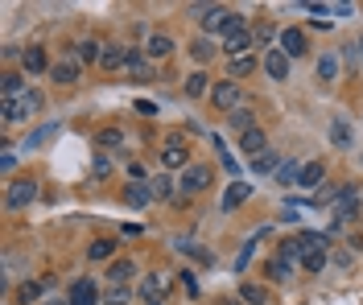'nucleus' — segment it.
Here are the masks:
<instances>
[{
  "mask_svg": "<svg viewBox=\"0 0 363 305\" xmlns=\"http://www.w3.org/2000/svg\"><path fill=\"white\" fill-rule=\"evenodd\" d=\"M360 58H363V42H360Z\"/></svg>",
  "mask_w": 363,
  "mask_h": 305,
  "instance_id": "50",
  "label": "nucleus"
},
{
  "mask_svg": "<svg viewBox=\"0 0 363 305\" xmlns=\"http://www.w3.org/2000/svg\"><path fill=\"white\" fill-rule=\"evenodd\" d=\"M50 78H54V82H75V78H79V58L54 62V67H50Z\"/></svg>",
  "mask_w": 363,
  "mask_h": 305,
  "instance_id": "15",
  "label": "nucleus"
},
{
  "mask_svg": "<svg viewBox=\"0 0 363 305\" xmlns=\"http://www.w3.org/2000/svg\"><path fill=\"white\" fill-rule=\"evenodd\" d=\"M33 198H37V182H33V177H17V182H8L4 207H8V211H21V207H29Z\"/></svg>",
  "mask_w": 363,
  "mask_h": 305,
  "instance_id": "2",
  "label": "nucleus"
},
{
  "mask_svg": "<svg viewBox=\"0 0 363 305\" xmlns=\"http://www.w3.org/2000/svg\"><path fill=\"white\" fill-rule=\"evenodd\" d=\"M206 87H211V78L198 75V71L186 78V95H190V99H202V95H206Z\"/></svg>",
  "mask_w": 363,
  "mask_h": 305,
  "instance_id": "32",
  "label": "nucleus"
},
{
  "mask_svg": "<svg viewBox=\"0 0 363 305\" xmlns=\"http://www.w3.org/2000/svg\"><path fill=\"white\" fill-rule=\"evenodd\" d=\"M0 87H4V99H21L25 95V78L17 75V71H8V75L0 78Z\"/></svg>",
  "mask_w": 363,
  "mask_h": 305,
  "instance_id": "21",
  "label": "nucleus"
},
{
  "mask_svg": "<svg viewBox=\"0 0 363 305\" xmlns=\"http://www.w3.org/2000/svg\"><path fill=\"white\" fill-rule=\"evenodd\" d=\"M58 137V124H42L37 132H29V141H25V149H42V145H50Z\"/></svg>",
  "mask_w": 363,
  "mask_h": 305,
  "instance_id": "18",
  "label": "nucleus"
},
{
  "mask_svg": "<svg viewBox=\"0 0 363 305\" xmlns=\"http://www.w3.org/2000/svg\"><path fill=\"white\" fill-rule=\"evenodd\" d=\"M219 50H215V42L211 37H194L190 42V58H198V62H206V58H215Z\"/></svg>",
  "mask_w": 363,
  "mask_h": 305,
  "instance_id": "23",
  "label": "nucleus"
},
{
  "mask_svg": "<svg viewBox=\"0 0 363 305\" xmlns=\"http://www.w3.org/2000/svg\"><path fill=\"white\" fill-rule=\"evenodd\" d=\"M124 145V137H120V128H103L99 137H95V149H120Z\"/></svg>",
  "mask_w": 363,
  "mask_h": 305,
  "instance_id": "34",
  "label": "nucleus"
},
{
  "mask_svg": "<svg viewBox=\"0 0 363 305\" xmlns=\"http://www.w3.org/2000/svg\"><path fill=\"white\" fill-rule=\"evenodd\" d=\"M190 12L202 21L206 33H223V37H231V33L244 29V17H240V12H227V8H206V4H198V8H190Z\"/></svg>",
  "mask_w": 363,
  "mask_h": 305,
  "instance_id": "1",
  "label": "nucleus"
},
{
  "mask_svg": "<svg viewBox=\"0 0 363 305\" xmlns=\"http://www.w3.org/2000/svg\"><path fill=\"white\" fill-rule=\"evenodd\" d=\"M330 141H335V149H351V124L347 120H335L330 124Z\"/></svg>",
  "mask_w": 363,
  "mask_h": 305,
  "instance_id": "24",
  "label": "nucleus"
},
{
  "mask_svg": "<svg viewBox=\"0 0 363 305\" xmlns=\"http://www.w3.org/2000/svg\"><path fill=\"white\" fill-rule=\"evenodd\" d=\"M112 173V161L107 157H95V177H107Z\"/></svg>",
  "mask_w": 363,
  "mask_h": 305,
  "instance_id": "43",
  "label": "nucleus"
},
{
  "mask_svg": "<svg viewBox=\"0 0 363 305\" xmlns=\"http://www.w3.org/2000/svg\"><path fill=\"white\" fill-rule=\"evenodd\" d=\"M206 186H211V169H206V165H190V169L182 173V190H186V194H202Z\"/></svg>",
  "mask_w": 363,
  "mask_h": 305,
  "instance_id": "6",
  "label": "nucleus"
},
{
  "mask_svg": "<svg viewBox=\"0 0 363 305\" xmlns=\"http://www.w3.org/2000/svg\"><path fill=\"white\" fill-rule=\"evenodd\" d=\"M124 71H128V75H132V78H141V82H149V75H153L141 50H128V67H124Z\"/></svg>",
  "mask_w": 363,
  "mask_h": 305,
  "instance_id": "16",
  "label": "nucleus"
},
{
  "mask_svg": "<svg viewBox=\"0 0 363 305\" xmlns=\"http://www.w3.org/2000/svg\"><path fill=\"white\" fill-rule=\"evenodd\" d=\"M240 149L248 152V157H260V152H269V137H265L260 128H252V132L240 137Z\"/></svg>",
  "mask_w": 363,
  "mask_h": 305,
  "instance_id": "12",
  "label": "nucleus"
},
{
  "mask_svg": "<svg viewBox=\"0 0 363 305\" xmlns=\"http://www.w3.org/2000/svg\"><path fill=\"white\" fill-rule=\"evenodd\" d=\"M149 190H153V198H170V194H174V177L161 169L157 177H149Z\"/></svg>",
  "mask_w": 363,
  "mask_h": 305,
  "instance_id": "26",
  "label": "nucleus"
},
{
  "mask_svg": "<svg viewBox=\"0 0 363 305\" xmlns=\"http://www.w3.org/2000/svg\"><path fill=\"white\" fill-rule=\"evenodd\" d=\"M21 71H25V75H42V71H46V50L29 46V50L21 54Z\"/></svg>",
  "mask_w": 363,
  "mask_h": 305,
  "instance_id": "14",
  "label": "nucleus"
},
{
  "mask_svg": "<svg viewBox=\"0 0 363 305\" xmlns=\"http://www.w3.org/2000/svg\"><path fill=\"white\" fill-rule=\"evenodd\" d=\"M272 33H276L272 25H260V29H256V46H265V42H272Z\"/></svg>",
  "mask_w": 363,
  "mask_h": 305,
  "instance_id": "44",
  "label": "nucleus"
},
{
  "mask_svg": "<svg viewBox=\"0 0 363 305\" xmlns=\"http://www.w3.org/2000/svg\"><path fill=\"white\" fill-rule=\"evenodd\" d=\"M335 75H339V54L326 50V54L318 58V78H322V82H335Z\"/></svg>",
  "mask_w": 363,
  "mask_h": 305,
  "instance_id": "20",
  "label": "nucleus"
},
{
  "mask_svg": "<svg viewBox=\"0 0 363 305\" xmlns=\"http://www.w3.org/2000/svg\"><path fill=\"white\" fill-rule=\"evenodd\" d=\"M46 305H71V297H62V302H46Z\"/></svg>",
  "mask_w": 363,
  "mask_h": 305,
  "instance_id": "48",
  "label": "nucleus"
},
{
  "mask_svg": "<svg viewBox=\"0 0 363 305\" xmlns=\"http://www.w3.org/2000/svg\"><path fill=\"white\" fill-rule=\"evenodd\" d=\"M240 293H244L248 305H265V289H260V285H240Z\"/></svg>",
  "mask_w": 363,
  "mask_h": 305,
  "instance_id": "40",
  "label": "nucleus"
},
{
  "mask_svg": "<svg viewBox=\"0 0 363 305\" xmlns=\"http://www.w3.org/2000/svg\"><path fill=\"white\" fill-rule=\"evenodd\" d=\"M12 165H17V157H12V152H4V157H0V169H4V173H12Z\"/></svg>",
  "mask_w": 363,
  "mask_h": 305,
  "instance_id": "45",
  "label": "nucleus"
},
{
  "mask_svg": "<svg viewBox=\"0 0 363 305\" xmlns=\"http://www.w3.org/2000/svg\"><path fill=\"white\" fill-rule=\"evenodd\" d=\"M248 198H252V186H248V182H231L227 194H223V211H236V207H244Z\"/></svg>",
  "mask_w": 363,
  "mask_h": 305,
  "instance_id": "9",
  "label": "nucleus"
},
{
  "mask_svg": "<svg viewBox=\"0 0 363 305\" xmlns=\"http://www.w3.org/2000/svg\"><path fill=\"white\" fill-rule=\"evenodd\" d=\"M252 169H256V173H272V177H276L281 157H276V152H260V157H252Z\"/></svg>",
  "mask_w": 363,
  "mask_h": 305,
  "instance_id": "28",
  "label": "nucleus"
},
{
  "mask_svg": "<svg viewBox=\"0 0 363 305\" xmlns=\"http://www.w3.org/2000/svg\"><path fill=\"white\" fill-rule=\"evenodd\" d=\"M211 99H215V107H219V112H227V116H231V112L240 107V82H231V78L215 82V87H211Z\"/></svg>",
  "mask_w": 363,
  "mask_h": 305,
  "instance_id": "3",
  "label": "nucleus"
},
{
  "mask_svg": "<svg viewBox=\"0 0 363 305\" xmlns=\"http://www.w3.org/2000/svg\"><path fill=\"white\" fill-rule=\"evenodd\" d=\"M265 75L276 78V82L289 78V54H285V50H269V54H265Z\"/></svg>",
  "mask_w": 363,
  "mask_h": 305,
  "instance_id": "7",
  "label": "nucleus"
},
{
  "mask_svg": "<svg viewBox=\"0 0 363 305\" xmlns=\"http://www.w3.org/2000/svg\"><path fill=\"white\" fill-rule=\"evenodd\" d=\"M301 268H306V272H322V268H326V252H306V256H301Z\"/></svg>",
  "mask_w": 363,
  "mask_h": 305,
  "instance_id": "37",
  "label": "nucleus"
},
{
  "mask_svg": "<svg viewBox=\"0 0 363 305\" xmlns=\"http://www.w3.org/2000/svg\"><path fill=\"white\" fill-rule=\"evenodd\" d=\"M227 305H244V302H227Z\"/></svg>",
  "mask_w": 363,
  "mask_h": 305,
  "instance_id": "49",
  "label": "nucleus"
},
{
  "mask_svg": "<svg viewBox=\"0 0 363 305\" xmlns=\"http://www.w3.org/2000/svg\"><path fill=\"white\" fill-rule=\"evenodd\" d=\"M301 256H306L301 239H285V243L276 247V260H281V264H293V260H301Z\"/></svg>",
  "mask_w": 363,
  "mask_h": 305,
  "instance_id": "19",
  "label": "nucleus"
},
{
  "mask_svg": "<svg viewBox=\"0 0 363 305\" xmlns=\"http://www.w3.org/2000/svg\"><path fill=\"white\" fill-rule=\"evenodd\" d=\"M67 297H71V305H95V302H99V293H95V281H75Z\"/></svg>",
  "mask_w": 363,
  "mask_h": 305,
  "instance_id": "10",
  "label": "nucleus"
},
{
  "mask_svg": "<svg viewBox=\"0 0 363 305\" xmlns=\"http://www.w3.org/2000/svg\"><path fill=\"white\" fill-rule=\"evenodd\" d=\"M42 107H46L42 91H25V95H21V112H25V120H29V116H37Z\"/></svg>",
  "mask_w": 363,
  "mask_h": 305,
  "instance_id": "29",
  "label": "nucleus"
},
{
  "mask_svg": "<svg viewBox=\"0 0 363 305\" xmlns=\"http://www.w3.org/2000/svg\"><path fill=\"white\" fill-rule=\"evenodd\" d=\"M99 67H103V71H120V67H128V50H124V46H103Z\"/></svg>",
  "mask_w": 363,
  "mask_h": 305,
  "instance_id": "13",
  "label": "nucleus"
},
{
  "mask_svg": "<svg viewBox=\"0 0 363 305\" xmlns=\"http://www.w3.org/2000/svg\"><path fill=\"white\" fill-rule=\"evenodd\" d=\"M360 215V190L355 186H339V198H335V219L339 223H347V219H355Z\"/></svg>",
  "mask_w": 363,
  "mask_h": 305,
  "instance_id": "4",
  "label": "nucleus"
},
{
  "mask_svg": "<svg viewBox=\"0 0 363 305\" xmlns=\"http://www.w3.org/2000/svg\"><path fill=\"white\" fill-rule=\"evenodd\" d=\"M322 177H326V165H322V161H310V165H301L297 186H301V190H318V186H322Z\"/></svg>",
  "mask_w": 363,
  "mask_h": 305,
  "instance_id": "8",
  "label": "nucleus"
},
{
  "mask_svg": "<svg viewBox=\"0 0 363 305\" xmlns=\"http://www.w3.org/2000/svg\"><path fill=\"white\" fill-rule=\"evenodd\" d=\"M124 198H128V207H145V202L153 198V190H149V186H141V182H128Z\"/></svg>",
  "mask_w": 363,
  "mask_h": 305,
  "instance_id": "27",
  "label": "nucleus"
},
{
  "mask_svg": "<svg viewBox=\"0 0 363 305\" xmlns=\"http://www.w3.org/2000/svg\"><path fill=\"white\" fill-rule=\"evenodd\" d=\"M182 281H186V293H198V281H194V272H182Z\"/></svg>",
  "mask_w": 363,
  "mask_h": 305,
  "instance_id": "47",
  "label": "nucleus"
},
{
  "mask_svg": "<svg viewBox=\"0 0 363 305\" xmlns=\"http://www.w3.org/2000/svg\"><path fill=\"white\" fill-rule=\"evenodd\" d=\"M256 46V33H248V29H240V33H231V37H223V54L227 58H248V50Z\"/></svg>",
  "mask_w": 363,
  "mask_h": 305,
  "instance_id": "5",
  "label": "nucleus"
},
{
  "mask_svg": "<svg viewBox=\"0 0 363 305\" xmlns=\"http://www.w3.org/2000/svg\"><path fill=\"white\" fill-rule=\"evenodd\" d=\"M252 247H256V239H252V243H248V247H244V252H240V260H236V264H240V268H244V264H248V260H252Z\"/></svg>",
  "mask_w": 363,
  "mask_h": 305,
  "instance_id": "46",
  "label": "nucleus"
},
{
  "mask_svg": "<svg viewBox=\"0 0 363 305\" xmlns=\"http://www.w3.org/2000/svg\"><path fill=\"white\" fill-rule=\"evenodd\" d=\"M227 120H231V128H240V132H252V128H256V112H252V107H236Z\"/></svg>",
  "mask_w": 363,
  "mask_h": 305,
  "instance_id": "17",
  "label": "nucleus"
},
{
  "mask_svg": "<svg viewBox=\"0 0 363 305\" xmlns=\"http://www.w3.org/2000/svg\"><path fill=\"white\" fill-rule=\"evenodd\" d=\"M132 272H136V268H132V260H116V264H112V272H107V281H112V285H124V281H132Z\"/></svg>",
  "mask_w": 363,
  "mask_h": 305,
  "instance_id": "30",
  "label": "nucleus"
},
{
  "mask_svg": "<svg viewBox=\"0 0 363 305\" xmlns=\"http://www.w3.org/2000/svg\"><path fill=\"white\" fill-rule=\"evenodd\" d=\"M170 50H174V42H170L166 33H153V37H149V46H145V54H149V58H166Z\"/></svg>",
  "mask_w": 363,
  "mask_h": 305,
  "instance_id": "22",
  "label": "nucleus"
},
{
  "mask_svg": "<svg viewBox=\"0 0 363 305\" xmlns=\"http://www.w3.org/2000/svg\"><path fill=\"white\" fill-rule=\"evenodd\" d=\"M269 277H272V281H289V264L272 260V264H269Z\"/></svg>",
  "mask_w": 363,
  "mask_h": 305,
  "instance_id": "42",
  "label": "nucleus"
},
{
  "mask_svg": "<svg viewBox=\"0 0 363 305\" xmlns=\"http://www.w3.org/2000/svg\"><path fill=\"white\" fill-rule=\"evenodd\" d=\"M281 50H285L289 58H301V54H306V33H301V29H285V33H281Z\"/></svg>",
  "mask_w": 363,
  "mask_h": 305,
  "instance_id": "11",
  "label": "nucleus"
},
{
  "mask_svg": "<svg viewBox=\"0 0 363 305\" xmlns=\"http://www.w3.org/2000/svg\"><path fill=\"white\" fill-rule=\"evenodd\" d=\"M128 297H132L128 285H112V289L103 293V305H128Z\"/></svg>",
  "mask_w": 363,
  "mask_h": 305,
  "instance_id": "39",
  "label": "nucleus"
},
{
  "mask_svg": "<svg viewBox=\"0 0 363 305\" xmlns=\"http://www.w3.org/2000/svg\"><path fill=\"white\" fill-rule=\"evenodd\" d=\"M0 120H4V124H17V120H25V112H21V99H4V103H0Z\"/></svg>",
  "mask_w": 363,
  "mask_h": 305,
  "instance_id": "33",
  "label": "nucleus"
},
{
  "mask_svg": "<svg viewBox=\"0 0 363 305\" xmlns=\"http://www.w3.org/2000/svg\"><path fill=\"white\" fill-rule=\"evenodd\" d=\"M297 177H301V165H297V161H281V169H276V186H297Z\"/></svg>",
  "mask_w": 363,
  "mask_h": 305,
  "instance_id": "25",
  "label": "nucleus"
},
{
  "mask_svg": "<svg viewBox=\"0 0 363 305\" xmlns=\"http://www.w3.org/2000/svg\"><path fill=\"white\" fill-rule=\"evenodd\" d=\"M79 62H99L103 58V46L99 42H79V54H75Z\"/></svg>",
  "mask_w": 363,
  "mask_h": 305,
  "instance_id": "35",
  "label": "nucleus"
},
{
  "mask_svg": "<svg viewBox=\"0 0 363 305\" xmlns=\"http://www.w3.org/2000/svg\"><path fill=\"white\" fill-rule=\"evenodd\" d=\"M252 67H256L252 54H248V58H231V75H252Z\"/></svg>",
  "mask_w": 363,
  "mask_h": 305,
  "instance_id": "41",
  "label": "nucleus"
},
{
  "mask_svg": "<svg viewBox=\"0 0 363 305\" xmlns=\"http://www.w3.org/2000/svg\"><path fill=\"white\" fill-rule=\"evenodd\" d=\"M141 289H145V297H157V293L166 297V289H170V281H161V277L153 272V277H145V285H141Z\"/></svg>",
  "mask_w": 363,
  "mask_h": 305,
  "instance_id": "38",
  "label": "nucleus"
},
{
  "mask_svg": "<svg viewBox=\"0 0 363 305\" xmlns=\"http://www.w3.org/2000/svg\"><path fill=\"white\" fill-rule=\"evenodd\" d=\"M112 252H116V243H112V239H95V243L87 247V260H107Z\"/></svg>",
  "mask_w": 363,
  "mask_h": 305,
  "instance_id": "36",
  "label": "nucleus"
},
{
  "mask_svg": "<svg viewBox=\"0 0 363 305\" xmlns=\"http://www.w3.org/2000/svg\"><path fill=\"white\" fill-rule=\"evenodd\" d=\"M190 157H186V149L182 145H166V152H161V165L166 169H178V165H186Z\"/></svg>",
  "mask_w": 363,
  "mask_h": 305,
  "instance_id": "31",
  "label": "nucleus"
}]
</instances>
